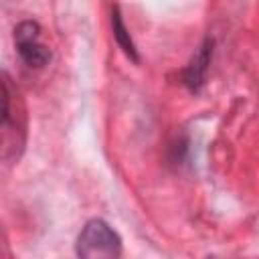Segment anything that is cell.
I'll list each match as a JSON object with an SVG mask.
<instances>
[{"mask_svg":"<svg viewBox=\"0 0 259 259\" xmlns=\"http://www.w3.org/2000/svg\"><path fill=\"white\" fill-rule=\"evenodd\" d=\"M77 255L83 259H115L121 255V239L105 221L93 219L77 237Z\"/></svg>","mask_w":259,"mask_h":259,"instance_id":"obj_1","label":"cell"},{"mask_svg":"<svg viewBox=\"0 0 259 259\" xmlns=\"http://www.w3.org/2000/svg\"><path fill=\"white\" fill-rule=\"evenodd\" d=\"M40 36V26L32 20H24L14 28V40H16V51L24 65L32 69H40L51 61V51L38 42Z\"/></svg>","mask_w":259,"mask_h":259,"instance_id":"obj_2","label":"cell"},{"mask_svg":"<svg viewBox=\"0 0 259 259\" xmlns=\"http://www.w3.org/2000/svg\"><path fill=\"white\" fill-rule=\"evenodd\" d=\"M208 53H210V42H204L184 71V83L192 91H196L204 83V75H206V67H208Z\"/></svg>","mask_w":259,"mask_h":259,"instance_id":"obj_3","label":"cell"},{"mask_svg":"<svg viewBox=\"0 0 259 259\" xmlns=\"http://www.w3.org/2000/svg\"><path fill=\"white\" fill-rule=\"evenodd\" d=\"M111 24H113V36H115L117 45L123 49V53H125L127 57H132L134 61H138L136 47H134V42H132V38H130V32L125 30V26H123V22H121V16H119V10H117V8H115L113 14H111Z\"/></svg>","mask_w":259,"mask_h":259,"instance_id":"obj_4","label":"cell"}]
</instances>
